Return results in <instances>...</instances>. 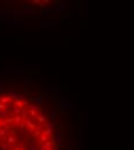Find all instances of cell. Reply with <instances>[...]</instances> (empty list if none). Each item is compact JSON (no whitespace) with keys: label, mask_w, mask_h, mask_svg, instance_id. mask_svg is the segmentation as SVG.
<instances>
[{"label":"cell","mask_w":134,"mask_h":150,"mask_svg":"<svg viewBox=\"0 0 134 150\" xmlns=\"http://www.w3.org/2000/svg\"><path fill=\"white\" fill-rule=\"evenodd\" d=\"M69 150H75V148H73V147H72V148H71V149H69Z\"/></svg>","instance_id":"5b68a950"},{"label":"cell","mask_w":134,"mask_h":150,"mask_svg":"<svg viewBox=\"0 0 134 150\" xmlns=\"http://www.w3.org/2000/svg\"><path fill=\"white\" fill-rule=\"evenodd\" d=\"M50 117H51V119H53V120H54V119H56V111L50 112Z\"/></svg>","instance_id":"277c9868"},{"label":"cell","mask_w":134,"mask_h":150,"mask_svg":"<svg viewBox=\"0 0 134 150\" xmlns=\"http://www.w3.org/2000/svg\"><path fill=\"white\" fill-rule=\"evenodd\" d=\"M44 128H45V129L53 130V129H54V125H53L52 122H46V124L44 125Z\"/></svg>","instance_id":"7a4b0ae2"},{"label":"cell","mask_w":134,"mask_h":150,"mask_svg":"<svg viewBox=\"0 0 134 150\" xmlns=\"http://www.w3.org/2000/svg\"><path fill=\"white\" fill-rule=\"evenodd\" d=\"M53 140L57 144H61V141H63V136H61V133L60 132H57L53 134Z\"/></svg>","instance_id":"6da1fadb"},{"label":"cell","mask_w":134,"mask_h":150,"mask_svg":"<svg viewBox=\"0 0 134 150\" xmlns=\"http://www.w3.org/2000/svg\"><path fill=\"white\" fill-rule=\"evenodd\" d=\"M34 102H35V104H36V105H41V104L43 103V97H37V98H35L34 99Z\"/></svg>","instance_id":"3957f363"}]
</instances>
